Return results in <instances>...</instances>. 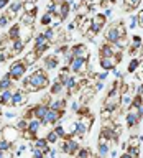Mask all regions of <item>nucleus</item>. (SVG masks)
Masks as SVG:
<instances>
[{
  "mask_svg": "<svg viewBox=\"0 0 143 158\" xmlns=\"http://www.w3.org/2000/svg\"><path fill=\"white\" fill-rule=\"evenodd\" d=\"M118 38H120V35H118V30H117V23H112L105 30V40L108 43H115Z\"/></svg>",
  "mask_w": 143,
  "mask_h": 158,
  "instance_id": "2eb2a0df",
  "label": "nucleus"
},
{
  "mask_svg": "<svg viewBox=\"0 0 143 158\" xmlns=\"http://www.w3.org/2000/svg\"><path fill=\"white\" fill-rule=\"evenodd\" d=\"M58 64H59L58 54H49V56H46L43 59V69L44 71H54V69L58 68Z\"/></svg>",
  "mask_w": 143,
  "mask_h": 158,
  "instance_id": "9d476101",
  "label": "nucleus"
},
{
  "mask_svg": "<svg viewBox=\"0 0 143 158\" xmlns=\"http://www.w3.org/2000/svg\"><path fill=\"white\" fill-rule=\"evenodd\" d=\"M63 115H64V110H56V109L49 107L46 117L43 118V125H56V123H59V120L63 118Z\"/></svg>",
  "mask_w": 143,
  "mask_h": 158,
  "instance_id": "39448f33",
  "label": "nucleus"
},
{
  "mask_svg": "<svg viewBox=\"0 0 143 158\" xmlns=\"http://www.w3.org/2000/svg\"><path fill=\"white\" fill-rule=\"evenodd\" d=\"M53 130L58 133L59 138H66V137H67V132H66V127H64V125H59V123H56Z\"/></svg>",
  "mask_w": 143,
  "mask_h": 158,
  "instance_id": "f704fd0d",
  "label": "nucleus"
},
{
  "mask_svg": "<svg viewBox=\"0 0 143 158\" xmlns=\"http://www.w3.org/2000/svg\"><path fill=\"white\" fill-rule=\"evenodd\" d=\"M46 140L51 143V145H54V143H58L61 138L58 137V133L54 132V130H48V132H46Z\"/></svg>",
  "mask_w": 143,
  "mask_h": 158,
  "instance_id": "2f4dec72",
  "label": "nucleus"
},
{
  "mask_svg": "<svg viewBox=\"0 0 143 158\" xmlns=\"http://www.w3.org/2000/svg\"><path fill=\"white\" fill-rule=\"evenodd\" d=\"M118 51H120V48H118L117 44L107 41V43L100 44V48H99V58H112V56H115Z\"/></svg>",
  "mask_w": 143,
  "mask_h": 158,
  "instance_id": "423d86ee",
  "label": "nucleus"
},
{
  "mask_svg": "<svg viewBox=\"0 0 143 158\" xmlns=\"http://www.w3.org/2000/svg\"><path fill=\"white\" fill-rule=\"evenodd\" d=\"M2 107H3V106H2V104H0V112H2Z\"/></svg>",
  "mask_w": 143,
  "mask_h": 158,
  "instance_id": "49530a36",
  "label": "nucleus"
},
{
  "mask_svg": "<svg viewBox=\"0 0 143 158\" xmlns=\"http://www.w3.org/2000/svg\"><path fill=\"white\" fill-rule=\"evenodd\" d=\"M77 156H94V153L91 152V148H87V147H79V150H77V153H76Z\"/></svg>",
  "mask_w": 143,
  "mask_h": 158,
  "instance_id": "e433bc0d",
  "label": "nucleus"
},
{
  "mask_svg": "<svg viewBox=\"0 0 143 158\" xmlns=\"http://www.w3.org/2000/svg\"><path fill=\"white\" fill-rule=\"evenodd\" d=\"M30 86H31V92H38V91H43L49 86V76L44 69H35V71L30 74Z\"/></svg>",
  "mask_w": 143,
  "mask_h": 158,
  "instance_id": "f257e3e1",
  "label": "nucleus"
},
{
  "mask_svg": "<svg viewBox=\"0 0 143 158\" xmlns=\"http://www.w3.org/2000/svg\"><path fill=\"white\" fill-rule=\"evenodd\" d=\"M41 127H43V120H39L38 117H33V118H30V120H28V128H27V130L31 133L35 138H36L39 130H41Z\"/></svg>",
  "mask_w": 143,
  "mask_h": 158,
  "instance_id": "9b49d317",
  "label": "nucleus"
},
{
  "mask_svg": "<svg viewBox=\"0 0 143 158\" xmlns=\"http://www.w3.org/2000/svg\"><path fill=\"white\" fill-rule=\"evenodd\" d=\"M141 142H143V137L141 135H135V137H130L127 147H141Z\"/></svg>",
  "mask_w": 143,
  "mask_h": 158,
  "instance_id": "473e14b6",
  "label": "nucleus"
},
{
  "mask_svg": "<svg viewBox=\"0 0 143 158\" xmlns=\"http://www.w3.org/2000/svg\"><path fill=\"white\" fill-rule=\"evenodd\" d=\"M38 58H39V54H38L36 51H35V49H31V51H28L27 54H25L23 61L27 63V66H33V64L38 61Z\"/></svg>",
  "mask_w": 143,
  "mask_h": 158,
  "instance_id": "393cba45",
  "label": "nucleus"
},
{
  "mask_svg": "<svg viewBox=\"0 0 143 158\" xmlns=\"http://www.w3.org/2000/svg\"><path fill=\"white\" fill-rule=\"evenodd\" d=\"M49 107L56 109V110H64V109L67 107V101L66 99H56V101L49 102Z\"/></svg>",
  "mask_w": 143,
  "mask_h": 158,
  "instance_id": "bb28decb",
  "label": "nucleus"
},
{
  "mask_svg": "<svg viewBox=\"0 0 143 158\" xmlns=\"http://www.w3.org/2000/svg\"><path fill=\"white\" fill-rule=\"evenodd\" d=\"M137 112H138V114H140V117L143 118V102H141V104H140V106H138V107H137Z\"/></svg>",
  "mask_w": 143,
  "mask_h": 158,
  "instance_id": "a18cd8bd",
  "label": "nucleus"
},
{
  "mask_svg": "<svg viewBox=\"0 0 143 158\" xmlns=\"http://www.w3.org/2000/svg\"><path fill=\"white\" fill-rule=\"evenodd\" d=\"M15 127H17L20 132H25V130L28 128V118H25V117L18 118V120H17V123H15Z\"/></svg>",
  "mask_w": 143,
  "mask_h": 158,
  "instance_id": "72a5a7b5",
  "label": "nucleus"
},
{
  "mask_svg": "<svg viewBox=\"0 0 143 158\" xmlns=\"http://www.w3.org/2000/svg\"><path fill=\"white\" fill-rule=\"evenodd\" d=\"M69 68H71V73L76 74V76H84V74L89 73V59L86 58H74L71 64H69Z\"/></svg>",
  "mask_w": 143,
  "mask_h": 158,
  "instance_id": "7ed1b4c3",
  "label": "nucleus"
},
{
  "mask_svg": "<svg viewBox=\"0 0 143 158\" xmlns=\"http://www.w3.org/2000/svg\"><path fill=\"white\" fill-rule=\"evenodd\" d=\"M8 23H10V18L7 17V13H2L0 15V28H5Z\"/></svg>",
  "mask_w": 143,
  "mask_h": 158,
  "instance_id": "a19ab883",
  "label": "nucleus"
},
{
  "mask_svg": "<svg viewBox=\"0 0 143 158\" xmlns=\"http://www.w3.org/2000/svg\"><path fill=\"white\" fill-rule=\"evenodd\" d=\"M125 120H127V125L128 128H135L138 123H140L141 120V117H140V114L137 112V109H128V112H127V117H125Z\"/></svg>",
  "mask_w": 143,
  "mask_h": 158,
  "instance_id": "1a4fd4ad",
  "label": "nucleus"
},
{
  "mask_svg": "<svg viewBox=\"0 0 143 158\" xmlns=\"http://www.w3.org/2000/svg\"><path fill=\"white\" fill-rule=\"evenodd\" d=\"M53 17H54V15L51 12H46L41 18H39V23H41L43 27H49V25L53 23Z\"/></svg>",
  "mask_w": 143,
  "mask_h": 158,
  "instance_id": "7c9ffc66",
  "label": "nucleus"
},
{
  "mask_svg": "<svg viewBox=\"0 0 143 158\" xmlns=\"http://www.w3.org/2000/svg\"><path fill=\"white\" fill-rule=\"evenodd\" d=\"M143 59L141 58H137V56H133L130 61H128V66H127V73H137V69L140 68V64H141Z\"/></svg>",
  "mask_w": 143,
  "mask_h": 158,
  "instance_id": "a878e982",
  "label": "nucleus"
},
{
  "mask_svg": "<svg viewBox=\"0 0 143 158\" xmlns=\"http://www.w3.org/2000/svg\"><path fill=\"white\" fill-rule=\"evenodd\" d=\"M7 10H8V12L17 13L18 17H20V15L23 13V2H22V0H13V2L7 7Z\"/></svg>",
  "mask_w": 143,
  "mask_h": 158,
  "instance_id": "4be33fe9",
  "label": "nucleus"
},
{
  "mask_svg": "<svg viewBox=\"0 0 143 158\" xmlns=\"http://www.w3.org/2000/svg\"><path fill=\"white\" fill-rule=\"evenodd\" d=\"M71 51L74 53V58H86V59H91V56H89V48L86 46V44H82V43L74 44V46L71 48Z\"/></svg>",
  "mask_w": 143,
  "mask_h": 158,
  "instance_id": "f8f14e48",
  "label": "nucleus"
},
{
  "mask_svg": "<svg viewBox=\"0 0 143 158\" xmlns=\"http://www.w3.org/2000/svg\"><path fill=\"white\" fill-rule=\"evenodd\" d=\"M2 91H3V89H2V86H0V92H2Z\"/></svg>",
  "mask_w": 143,
  "mask_h": 158,
  "instance_id": "de8ad7c7",
  "label": "nucleus"
},
{
  "mask_svg": "<svg viewBox=\"0 0 143 158\" xmlns=\"http://www.w3.org/2000/svg\"><path fill=\"white\" fill-rule=\"evenodd\" d=\"M33 147H36V148H39L41 152L46 153V152L49 150V147H51V143H49V142L46 140V137H44V138H39V137H36V138L33 140Z\"/></svg>",
  "mask_w": 143,
  "mask_h": 158,
  "instance_id": "aec40b11",
  "label": "nucleus"
},
{
  "mask_svg": "<svg viewBox=\"0 0 143 158\" xmlns=\"http://www.w3.org/2000/svg\"><path fill=\"white\" fill-rule=\"evenodd\" d=\"M28 102V92L25 89H17L13 91V97H12V107H22Z\"/></svg>",
  "mask_w": 143,
  "mask_h": 158,
  "instance_id": "0eeeda50",
  "label": "nucleus"
},
{
  "mask_svg": "<svg viewBox=\"0 0 143 158\" xmlns=\"http://www.w3.org/2000/svg\"><path fill=\"white\" fill-rule=\"evenodd\" d=\"M137 27H138V18H137V15H130V17L127 18V28L135 30Z\"/></svg>",
  "mask_w": 143,
  "mask_h": 158,
  "instance_id": "c9c22d12",
  "label": "nucleus"
},
{
  "mask_svg": "<svg viewBox=\"0 0 143 158\" xmlns=\"http://www.w3.org/2000/svg\"><path fill=\"white\" fill-rule=\"evenodd\" d=\"M113 44H117V46L120 48V49H125V48H128V44H130V41L127 40V36H120V38H118V40H117V41L113 43Z\"/></svg>",
  "mask_w": 143,
  "mask_h": 158,
  "instance_id": "4c0bfd02",
  "label": "nucleus"
},
{
  "mask_svg": "<svg viewBox=\"0 0 143 158\" xmlns=\"http://www.w3.org/2000/svg\"><path fill=\"white\" fill-rule=\"evenodd\" d=\"M48 110H49V106H48V104H44V102H38V104H35V106H33V114H35V117L39 118V120H43V118L46 117Z\"/></svg>",
  "mask_w": 143,
  "mask_h": 158,
  "instance_id": "ddd939ff",
  "label": "nucleus"
},
{
  "mask_svg": "<svg viewBox=\"0 0 143 158\" xmlns=\"http://www.w3.org/2000/svg\"><path fill=\"white\" fill-rule=\"evenodd\" d=\"M25 44H27V43H25L22 38L13 40V43H12V54H13V56H18V54H22V53H23Z\"/></svg>",
  "mask_w": 143,
  "mask_h": 158,
  "instance_id": "6ab92c4d",
  "label": "nucleus"
},
{
  "mask_svg": "<svg viewBox=\"0 0 143 158\" xmlns=\"http://www.w3.org/2000/svg\"><path fill=\"white\" fill-rule=\"evenodd\" d=\"M8 5H10V0H0V10L7 8Z\"/></svg>",
  "mask_w": 143,
  "mask_h": 158,
  "instance_id": "37998d69",
  "label": "nucleus"
},
{
  "mask_svg": "<svg viewBox=\"0 0 143 158\" xmlns=\"http://www.w3.org/2000/svg\"><path fill=\"white\" fill-rule=\"evenodd\" d=\"M143 0H123V10L125 12H133V10L140 8Z\"/></svg>",
  "mask_w": 143,
  "mask_h": 158,
  "instance_id": "412c9836",
  "label": "nucleus"
},
{
  "mask_svg": "<svg viewBox=\"0 0 143 158\" xmlns=\"http://www.w3.org/2000/svg\"><path fill=\"white\" fill-rule=\"evenodd\" d=\"M0 150H3V152H10V150H12V143H10L8 140H5L3 137H0Z\"/></svg>",
  "mask_w": 143,
  "mask_h": 158,
  "instance_id": "ea45409f",
  "label": "nucleus"
},
{
  "mask_svg": "<svg viewBox=\"0 0 143 158\" xmlns=\"http://www.w3.org/2000/svg\"><path fill=\"white\" fill-rule=\"evenodd\" d=\"M35 20H36V13L23 12L22 15H20V23H22V25H33Z\"/></svg>",
  "mask_w": 143,
  "mask_h": 158,
  "instance_id": "b1692460",
  "label": "nucleus"
},
{
  "mask_svg": "<svg viewBox=\"0 0 143 158\" xmlns=\"http://www.w3.org/2000/svg\"><path fill=\"white\" fill-rule=\"evenodd\" d=\"M64 92H67L66 91V86L59 81L58 77H54V81H53V84H51V89H49V94L51 96H63Z\"/></svg>",
  "mask_w": 143,
  "mask_h": 158,
  "instance_id": "4468645a",
  "label": "nucleus"
},
{
  "mask_svg": "<svg viewBox=\"0 0 143 158\" xmlns=\"http://www.w3.org/2000/svg\"><path fill=\"white\" fill-rule=\"evenodd\" d=\"M27 71H28V66L23 59H18V61L12 63L8 68V74L12 76L13 81H22V77L27 74Z\"/></svg>",
  "mask_w": 143,
  "mask_h": 158,
  "instance_id": "f03ea898",
  "label": "nucleus"
},
{
  "mask_svg": "<svg viewBox=\"0 0 143 158\" xmlns=\"http://www.w3.org/2000/svg\"><path fill=\"white\" fill-rule=\"evenodd\" d=\"M23 12L38 13V2L36 0H25L23 2Z\"/></svg>",
  "mask_w": 143,
  "mask_h": 158,
  "instance_id": "5701e85b",
  "label": "nucleus"
},
{
  "mask_svg": "<svg viewBox=\"0 0 143 158\" xmlns=\"http://www.w3.org/2000/svg\"><path fill=\"white\" fill-rule=\"evenodd\" d=\"M20 25H22V23H20ZM33 36H35L33 25H22V33H20V38H22L25 43H28Z\"/></svg>",
  "mask_w": 143,
  "mask_h": 158,
  "instance_id": "dca6fc26",
  "label": "nucleus"
},
{
  "mask_svg": "<svg viewBox=\"0 0 143 158\" xmlns=\"http://www.w3.org/2000/svg\"><path fill=\"white\" fill-rule=\"evenodd\" d=\"M36 2H38V0H36Z\"/></svg>",
  "mask_w": 143,
  "mask_h": 158,
  "instance_id": "09e8293b",
  "label": "nucleus"
},
{
  "mask_svg": "<svg viewBox=\"0 0 143 158\" xmlns=\"http://www.w3.org/2000/svg\"><path fill=\"white\" fill-rule=\"evenodd\" d=\"M108 152H110V145H108V142H99L97 156H107Z\"/></svg>",
  "mask_w": 143,
  "mask_h": 158,
  "instance_id": "c756f323",
  "label": "nucleus"
},
{
  "mask_svg": "<svg viewBox=\"0 0 143 158\" xmlns=\"http://www.w3.org/2000/svg\"><path fill=\"white\" fill-rule=\"evenodd\" d=\"M0 86H2L3 91H5V89H13V81H12V76H10L8 73L0 79Z\"/></svg>",
  "mask_w": 143,
  "mask_h": 158,
  "instance_id": "c85d7f7f",
  "label": "nucleus"
},
{
  "mask_svg": "<svg viewBox=\"0 0 143 158\" xmlns=\"http://www.w3.org/2000/svg\"><path fill=\"white\" fill-rule=\"evenodd\" d=\"M127 148H128L127 153H128V156H130V158L140 156V147H127Z\"/></svg>",
  "mask_w": 143,
  "mask_h": 158,
  "instance_id": "58836bf2",
  "label": "nucleus"
},
{
  "mask_svg": "<svg viewBox=\"0 0 143 158\" xmlns=\"http://www.w3.org/2000/svg\"><path fill=\"white\" fill-rule=\"evenodd\" d=\"M104 15H105L107 18H110V17H112V10L105 7V8H104Z\"/></svg>",
  "mask_w": 143,
  "mask_h": 158,
  "instance_id": "c03bdc74",
  "label": "nucleus"
},
{
  "mask_svg": "<svg viewBox=\"0 0 143 158\" xmlns=\"http://www.w3.org/2000/svg\"><path fill=\"white\" fill-rule=\"evenodd\" d=\"M20 33H22V25L20 23H15V25H12V28L8 30V36L12 38V40H17V38H20Z\"/></svg>",
  "mask_w": 143,
  "mask_h": 158,
  "instance_id": "cd10ccee",
  "label": "nucleus"
},
{
  "mask_svg": "<svg viewBox=\"0 0 143 158\" xmlns=\"http://www.w3.org/2000/svg\"><path fill=\"white\" fill-rule=\"evenodd\" d=\"M12 97H13V89H5L0 92V104L3 107H12Z\"/></svg>",
  "mask_w": 143,
  "mask_h": 158,
  "instance_id": "f3484780",
  "label": "nucleus"
},
{
  "mask_svg": "<svg viewBox=\"0 0 143 158\" xmlns=\"http://www.w3.org/2000/svg\"><path fill=\"white\" fill-rule=\"evenodd\" d=\"M99 64H100V68L104 71H112L113 68H117V61L115 58H99Z\"/></svg>",
  "mask_w": 143,
  "mask_h": 158,
  "instance_id": "a211bd4d",
  "label": "nucleus"
},
{
  "mask_svg": "<svg viewBox=\"0 0 143 158\" xmlns=\"http://www.w3.org/2000/svg\"><path fill=\"white\" fill-rule=\"evenodd\" d=\"M137 18H138V27L143 30V10H140V12L137 13Z\"/></svg>",
  "mask_w": 143,
  "mask_h": 158,
  "instance_id": "79ce46f5",
  "label": "nucleus"
},
{
  "mask_svg": "<svg viewBox=\"0 0 143 158\" xmlns=\"http://www.w3.org/2000/svg\"><path fill=\"white\" fill-rule=\"evenodd\" d=\"M0 137H3L5 140H8L10 143H15L17 140L22 138V132H20L15 125H5V127H2Z\"/></svg>",
  "mask_w": 143,
  "mask_h": 158,
  "instance_id": "20e7f679",
  "label": "nucleus"
},
{
  "mask_svg": "<svg viewBox=\"0 0 143 158\" xmlns=\"http://www.w3.org/2000/svg\"><path fill=\"white\" fill-rule=\"evenodd\" d=\"M91 20H92V25H91V30L94 33H99L100 30L105 27V22H107V17L104 13H96V15H92L91 17Z\"/></svg>",
  "mask_w": 143,
  "mask_h": 158,
  "instance_id": "6e6552de",
  "label": "nucleus"
}]
</instances>
